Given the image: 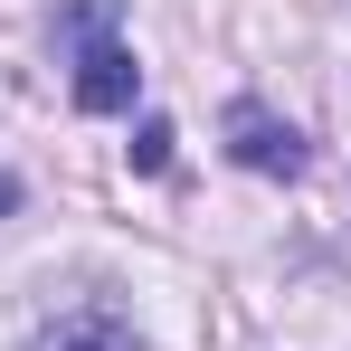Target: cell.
Listing matches in <instances>:
<instances>
[{"label":"cell","mask_w":351,"mask_h":351,"mask_svg":"<svg viewBox=\"0 0 351 351\" xmlns=\"http://www.w3.org/2000/svg\"><path fill=\"white\" fill-rule=\"evenodd\" d=\"M58 38H76V114H123L133 105V48L114 38V0H66Z\"/></svg>","instance_id":"1"},{"label":"cell","mask_w":351,"mask_h":351,"mask_svg":"<svg viewBox=\"0 0 351 351\" xmlns=\"http://www.w3.org/2000/svg\"><path fill=\"white\" fill-rule=\"evenodd\" d=\"M228 152L247 162V171H266V180H294V171H304V133H294L285 114H266L256 95L228 105Z\"/></svg>","instance_id":"2"},{"label":"cell","mask_w":351,"mask_h":351,"mask_svg":"<svg viewBox=\"0 0 351 351\" xmlns=\"http://www.w3.org/2000/svg\"><path fill=\"white\" fill-rule=\"evenodd\" d=\"M48 351H133V332H123L114 313H76V323H66Z\"/></svg>","instance_id":"3"},{"label":"cell","mask_w":351,"mask_h":351,"mask_svg":"<svg viewBox=\"0 0 351 351\" xmlns=\"http://www.w3.org/2000/svg\"><path fill=\"white\" fill-rule=\"evenodd\" d=\"M133 171H171V123L143 114V133H133Z\"/></svg>","instance_id":"4"},{"label":"cell","mask_w":351,"mask_h":351,"mask_svg":"<svg viewBox=\"0 0 351 351\" xmlns=\"http://www.w3.org/2000/svg\"><path fill=\"white\" fill-rule=\"evenodd\" d=\"M10 209H19V180H10V171H0V219H10Z\"/></svg>","instance_id":"5"}]
</instances>
